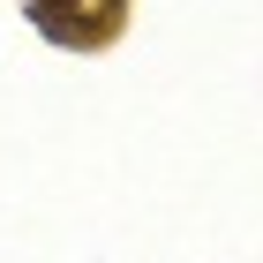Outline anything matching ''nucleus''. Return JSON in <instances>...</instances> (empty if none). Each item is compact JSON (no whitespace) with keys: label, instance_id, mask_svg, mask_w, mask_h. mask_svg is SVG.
Segmentation results:
<instances>
[{"label":"nucleus","instance_id":"nucleus-1","mask_svg":"<svg viewBox=\"0 0 263 263\" xmlns=\"http://www.w3.org/2000/svg\"><path fill=\"white\" fill-rule=\"evenodd\" d=\"M45 8H68V0H45Z\"/></svg>","mask_w":263,"mask_h":263}]
</instances>
